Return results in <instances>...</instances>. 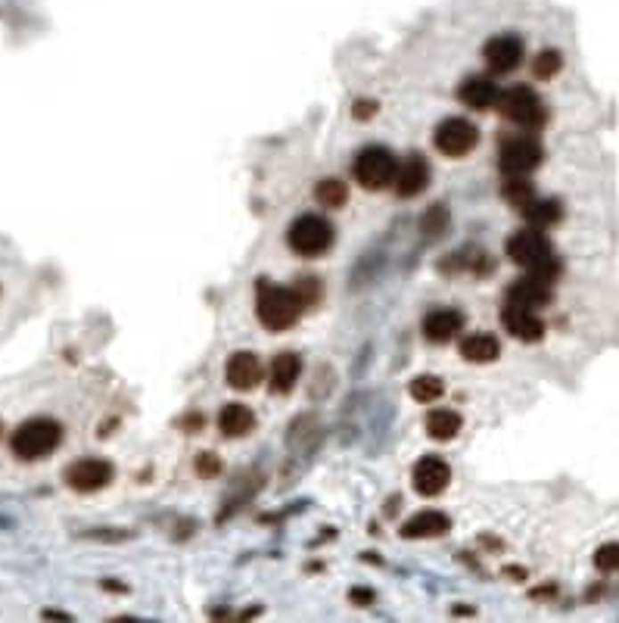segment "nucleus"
Returning <instances> with one entry per match:
<instances>
[{
	"label": "nucleus",
	"mask_w": 619,
	"mask_h": 623,
	"mask_svg": "<svg viewBox=\"0 0 619 623\" xmlns=\"http://www.w3.org/2000/svg\"><path fill=\"white\" fill-rule=\"evenodd\" d=\"M595 568L601 570V574H614V570H619V543H607L595 552Z\"/></svg>",
	"instance_id": "nucleus-29"
},
{
	"label": "nucleus",
	"mask_w": 619,
	"mask_h": 623,
	"mask_svg": "<svg viewBox=\"0 0 619 623\" xmlns=\"http://www.w3.org/2000/svg\"><path fill=\"white\" fill-rule=\"evenodd\" d=\"M508 256L517 262L520 268H526V275H535V278L548 281L554 284L560 275V259L554 256V247L551 241L545 237L542 228H523L517 231L514 237L508 241Z\"/></svg>",
	"instance_id": "nucleus-1"
},
{
	"label": "nucleus",
	"mask_w": 619,
	"mask_h": 623,
	"mask_svg": "<svg viewBox=\"0 0 619 623\" xmlns=\"http://www.w3.org/2000/svg\"><path fill=\"white\" fill-rule=\"evenodd\" d=\"M314 200H318L324 209H339V206H346V200H349V187L339 178H324L314 187Z\"/></svg>",
	"instance_id": "nucleus-25"
},
{
	"label": "nucleus",
	"mask_w": 619,
	"mask_h": 623,
	"mask_svg": "<svg viewBox=\"0 0 619 623\" xmlns=\"http://www.w3.org/2000/svg\"><path fill=\"white\" fill-rule=\"evenodd\" d=\"M560 66H564V56H560V50H542L539 56L533 60V75L535 78H554V75L560 72Z\"/></svg>",
	"instance_id": "nucleus-27"
},
{
	"label": "nucleus",
	"mask_w": 619,
	"mask_h": 623,
	"mask_svg": "<svg viewBox=\"0 0 619 623\" xmlns=\"http://www.w3.org/2000/svg\"><path fill=\"white\" fill-rule=\"evenodd\" d=\"M448 527H452L448 514L427 508V512L414 514L411 521H405V527H402V537H405V539H433V537H442V533H448Z\"/></svg>",
	"instance_id": "nucleus-19"
},
{
	"label": "nucleus",
	"mask_w": 619,
	"mask_h": 623,
	"mask_svg": "<svg viewBox=\"0 0 619 623\" xmlns=\"http://www.w3.org/2000/svg\"><path fill=\"white\" fill-rule=\"evenodd\" d=\"M44 618H47V620H69V614H62V611H44Z\"/></svg>",
	"instance_id": "nucleus-33"
},
{
	"label": "nucleus",
	"mask_w": 619,
	"mask_h": 623,
	"mask_svg": "<svg viewBox=\"0 0 619 623\" xmlns=\"http://www.w3.org/2000/svg\"><path fill=\"white\" fill-rule=\"evenodd\" d=\"M429 184V162L423 160L420 153H411L405 156V162H399V175H395V193L405 200L417 197V193H423Z\"/></svg>",
	"instance_id": "nucleus-12"
},
{
	"label": "nucleus",
	"mask_w": 619,
	"mask_h": 623,
	"mask_svg": "<svg viewBox=\"0 0 619 623\" xmlns=\"http://www.w3.org/2000/svg\"><path fill=\"white\" fill-rule=\"evenodd\" d=\"M411 483L423 499H433V496L448 489V483H452V468H448V462H442L439 455H427L414 464Z\"/></svg>",
	"instance_id": "nucleus-11"
},
{
	"label": "nucleus",
	"mask_w": 619,
	"mask_h": 623,
	"mask_svg": "<svg viewBox=\"0 0 619 623\" xmlns=\"http://www.w3.org/2000/svg\"><path fill=\"white\" fill-rule=\"evenodd\" d=\"M221 471V462L218 455H212V452H206V455L197 458V474L200 477H215Z\"/></svg>",
	"instance_id": "nucleus-30"
},
{
	"label": "nucleus",
	"mask_w": 619,
	"mask_h": 623,
	"mask_svg": "<svg viewBox=\"0 0 619 623\" xmlns=\"http://www.w3.org/2000/svg\"><path fill=\"white\" fill-rule=\"evenodd\" d=\"M287 243L299 256H324L333 247V225L321 216H299L287 231Z\"/></svg>",
	"instance_id": "nucleus-6"
},
{
	"label": "nucleus",
	"mask_w": 619,
	"mask_h": 623,
	"mask_svg": "<svg viewBox=\"0 0 619 623\" xmlns=\"http://www.w3.org/2000/svg\"><path fill=\"white\" fill-rule=\"evenodd\" d=\"M498 106H501L504 119L514 122L517 128H523V131H539V128H545V122H548L545 103H542V97L529 85H517V87H510V91H504Z\"/></svg>",
	"instance_id": "nucleus-4"
},
{
	"label": "nucleus",
	"mask_w": 619,
	"mask_h": 623,
	"mask_svg": "<svg viewBox=\"0 0 619 623\" xmlns=\"http://www.w3.org/2000/svg\"><path fill=\"white\" fill-rule=\"evenodd\" d=\"M460 356L473 365H489L501 356V343L492 333H470V337L460 343Z\"/></svg>",
	"instance_id": "nucleus-21"
},
{
	"label": "nucleus",
	"mask_w": 619,
	"mask_h": 623,
	"mask_svg": "<svg viewBox=\"0 0 619 623\" xmlns=\"http://www.w3.org/2000/svg\"><path fill=\"white\" fill-rule=\"evenodd\" d=\"M551 287L554 284H548V281L535 278V275H526V278H520L514 287H510L504 303L539 312V309H545V306L551 303Z\"/></svg>",
	"instance_id": "nucleus-14"
},
{
	"label": "nucleus",
	"mask_w": 619,
	"mask_h": 623,
	"mask_svg": "<svg viewBox=\"0 0 619 623\" xmlns=\"http://www.w3.org/2000/svg\"><path fill=\"white\" fill-rule=\"evenodd\" d=\"M501 193H504V200H508V203L517 206V209H523L529 200H535V187H533V181H529L526 175H504Z\"/></svg>",
	"instance_id": "nucleus-24"
},
{
	"label": "nucleus",
	"mask_w": 619,
	"mask_h": 623,
	"mask_svg": "<svg viewBox=\"0 0 619 623\" xmlns=\"http://www.w3.org/2000/svg\"><path fill=\"white\" fill-rule=\"evenodd\" d=\"M542 156H545L542 143L526 131V135L504 137L498 162H501L504 175H529V172H535V168L542 166Z\"/></svg>",
	"instance_id": "nucleus-7"
},
{
	"label": "nucleus",
	"mask_w": 619,
	"mask_h": 623,
	"mask_svg": "<svg viewBox=\"0 0 619 623\" xmlns=\"http://www.w3.org/2000/svg\"><path fill=\"white\" fill-rule=\"evenodd\" d=\"M218 427L224 437L237 439V437H246V433L256 427V412L243 402H231L218 412Z\"/></svg>",
	"instance_id": "nucleus-20"
},
{
	"label": "nucleus",
	"mask_w": 619,
	"mask_h": 623,
	"mask_svg": "<svg viewBox=\"0 0 619 623\" xmlns=\"http://www.w3.org/2000/svg\"><path fill=\"white\" fill-rule=\"evenodd\" d=\"M224 377L233 389H252L262 383V362H258L256 352H233L224 365Z\"/></svg>",
	"instance_id": "nucleus-15"
},
{
	"label": "nucleus",
	"mask_w": 619,
	"mask_h": 623,
	"mask_svg": "<svg viewBox=\"0 0 619 623\" xmlns=\"http://www.w3.org/2000/svg\"><path fill=\"white\" fill-rule=\"evenodd\" d=\"M445 228H448V206L439 203L423 216V231H427V237H442Z\"/></svg>",
	"instance_id": "nucleus-28"
},
{
	"label": "nucleus",
	"mask_w": 619,
	"mask_h": 623,
	"mask_svg": "<svg viewBox=\"0 0 619 623\" xmlns=\"http://www.w3.org/2000/svg\"><path fill=\"white\" fill-rule=\"evenodd\" d=\"M408 393H411L414 402L429 406V402H436L442 393H445V383H442V377H436V374H420V377H414V381H411Z\"/></svg>",
	"instance_id": "nucleus-26"
},
{
	"label": "nucleus",
	"mask_w": 619,
	"mask_h": 623,
	"mask_svg": "<svg viewBox=\"0 0 619 623\" xmlns=\"http://www.w3.org/2000/svg\"><path fill=\"white\" fill-rule=\"evenodd\" d=\"M501 324L508 327L517 340H523V343H535V340L545 337V324H542V318L533 309H523V306L504 303L501 306Z\"/></svg>",
	"instance_id": "nucleus-13"
},
{
	"label": "nucleus",
	"mask_w": 619,
	"mask_h": 623,
	"mask_svg": "<svg viewBox=\"0 0 619 623\" xmlns=\"http://www.w3.org/2000/svg\"><path fill=\"white\" fill-rule=\"evenodd\" d=\"M460 427H464V418H460L454 408H433V412L427 414V433L433 439H439V443L454 439L460 433Z\"/></svg>",
	"instance_id": "nucleus-22"
},
{
	"label": "nucleus",
	"mask_w": 619,
	"mask_h": 623,
	"mask_svg": "<svg viewBox=\"0 0 619 623\" xmlns=\"http://www.w3.org/2000/svg\"><path fill=\"white\" fill-rule=\"evenodd\" d=\"M464 327V315L458 309H436L423 318V337L429 343H452Z\"/></svg>",
	"instance_id": "nucleus-16"
},
{
	"label": "nucleus",
	"mask_w": 619,
	"mask_h": 623,
	"mask_svg": "<svg viewBox=\"0 0 619 623\" xmlns=\"http://www.w3.org/2000/svg\"><path fill=\"white\" fill-rule=\"evenodd\" d=\"M460 103H467L470 110H492V106L501 100V91H498V85L492 78H485V75H470V78L460 85L458 91Z\"/></svg>",
	"instance_id": "nucleus-17"
},
{
	"label": "nucleus",
	"mask_w": 619,
	"mask_h": 623,
	"mask_svg": "<svg viewBox=\"0 0 619 623\" xmlns=\"http://www.w3.org/2000/svg\"><path fill=\"white\" fill-rule=\"evenodd\" d=\"M523 216H526V222L533 225V228H554V225L564 218V206H560V200H529L526 206H523Z\"/></svg>",
	"instance_id": "nucleus-23"
},
{
	"label": "nucleus",
	"mask_w": 619,
	"mask_h": 623,
	"mask_svg": "<svg viewBox=\"0 0 619 623\" xmlns=\"http://www.w3.org/2000/svg\"><path fill=\"white\" fill-rule=\"evenodd\" d=\"M483 60L492 75H508L523 62V41L517 35H495L485 41Z\"/></svg>",
	"instance_id": "nucleus-10"
},
{
	"label": "nucleus",
	"mask_w": 619,
	"mask_h": 623,
	"mask_svg": "<svg viewBox=\"0 0 619 623\" xmlns=\"http://www.w3.org/2000/svg\"><path fill=\"white\" fill-rule=\"evenodd\" d=\"M377 110H380V103H377V100H371V97H364V100H358V103L352 106V116L364 122V119H371Z\"/></svg>",
	"instance_id": "nucleus-31"
},
{
	"label": "nucleus",
	"mask_w": 619,
	"mask_h": 623,
	"mask_svg": "<svg viewBox=\"0 0 619 623\" xmlns=\"http://www.w3.org/2000/svg\"><path fill=\"white\" fill-rule=\"evenodd\" d=\"M299 377H302V358L296 356V352H281V356L271 362V374H268L271 393L287 396L289 389L299 383Z\"/></svg>",
	"instance_id": "nucleus-18"
},
{
	"label": "nucleus",
	"mask_w": 619,
	"mask_h": 623,
	"mask_svg": "<svg viewBox=\"0 0 619 623\" xmlns=\"http://www.w3.org/2000/svg\"><path fill=\"white\" fill-rule=\"evenodd\" d=\"M433 143L445 156H467L479 143V128L470 119H445L436 128Z\"/></svg>",
	"instance_id": "nucleus-9"
},
{
	"label": "nucleus",
	"mask_w": 619,
	"mask_h": 623,
	"mask_svg": "<svg viewBox=\"0 0 619 623\" xmlns=\"http://www.w3.org/2000/svg\"><path fill=\"white\" fill-rule=\"evenodd\" d=\"M62 443V424L53 418H31L12 430L10 449L22 462H37V458L50 455L56 446Z\"/></svg>",
	"instance_id": "nucleus-3"
},
{
	"label": "nucleus",
	"mask_w": 619,
	"mask_h": 623,
	"mask_svg": "<svg viewBox=\"0 0 619 623\" xmlns=\"http://www.w3.org/2000/svg\"><path fill=\"white\" fill-rule=\"evenodd\" d=\"M302 309V297L296 293V287H281L271 284V281H262L258 284V299H256V315L268 331H287L299 321Z\"/></svg>",
	"instance_id": "nucleus-2"
},
{
	"label": "nucleus",
	"mask_w": 619,
	"mask_h": 623,
	"mask_svg": "<svg viewBox=\"0 0 619 623\" xmlns=\"http://www.w3.org/2000/svg\"><path fill=\"white\" fill-rule=\"evenodd\" d=\"M352 599H362V602H358V605H368V602L374 599V595H371L368 589H352Z\"/></svg>",
	"instance_id": "nucleus-32"
},
{
	"label": "nucleus",
	"mask_w": 619,
	"mask_h": 623,
	"mask_svg": "<svg viewBox=\"0 0 619 623\" xmlns=\"http://www.w3.org/2000/svg\"><path fill=\"white\" fill-rule=\"evenodd\" d=\"M116 477V468L106 458H78L66 468V483L75 493H100Z\"/></svg>",
	"instance_id": "nucleus-8"
},
{
	"label": "nucleus",
	"mask_w": 619,
	"mask_h": 623,
	"mask_svg": "<svg viewBox=\"0 0 619 623\" xmlns=\"http://www.w3.org/2000/svg\"><path fill=\"white\" fill-rule=\"evenodd\" d=\"M355 181L364 191H387L395 184V175H399V160L389 153L387 147H364L355 156Z\"/></svg>",
	"instance_id": "nucleus-5"
}]
</instances>
